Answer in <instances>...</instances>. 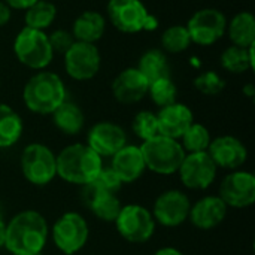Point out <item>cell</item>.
<instances>
[{
  "instance_id": "cell-1",
  "label": "cell",
  "mask_w": 255,
  "mask_h": 255,
  "mask_svg": "<svg viewBox=\"0 0 255 255\" xmlns=\"http://www.w3.org/2000/svg\"><path fill=\"white\" fill-rule=\"evenodd\" d=\"M48 223L36 211H22L6 223L4 248L13 255L40 254L48 242Z\"/></svg>"
},
{
  "instance_id": "cell-2",
  "label": "cell",
  "mask_w": 255,
  "mask_h": 255,
  "mask_svg": "<svg viewBox=\"0 0 255 255\" xmlns=\"http://www.w3.org/2000/svg\"><path fill=\"white\" fill-rule=\"evenodd\" d=\"M22 100L30 112L51 115L66 100L64 82L54 72L39 70L25 82Z\"/></svg>"
},
{
  "instance_id": "cell-3",
  "label": "cell",
  "mask_w": 255,
  "mask_h": 255,
  "mask_svg": "<svg viewBox=\"0 0 255 255\" xmlns=\"http://www.w3.org/2000/svg\"><path fill=\"white\" fill-rule=\"evenodd\" d=\"M102 167V157L84 143H72L57 155V176L69 184L84 187L96 179Z\"/></svg>"
},
{
  "instance_id": "cell-4",
  "label": "cell",
  "mask_w": 255,
  "mask_h": 255,
  "mask_svg": "<svg viewBox=\"0 0 255 255\" xmlns=\"http://www.w3.org/2000/svg\"><path fill=\"white\" fill-rule=\"evenodd\" d=\"M140 151L146 169L157 175L178 173V169L187 154L179 140L161 134L145 140L140 145Z\"/></svg>"
},
{
  "instance_id": "cell-5",
  "label": "cell",
  "mask_w": 255,
  "mask_h": 255,
  "mask_svg": "<svg viewBox=\"0 0 255 255\" xmlns=\"http://www.w3.org/2000/svg\"><path fill=\"white\" fill-rule=\"evenodd\" d=\"M13 52L18 61L31 70H45L54 58L48 34L30 27H24L16 34Z\"/></svg>"
},
{
  "instance_id": "cell-6",
  "label": "cell",
  "mask_w": 255,
  "mask_h": 255,
  "mask_svg": "<svg viewBox=\"0 0 255 255\" xmlns=\"http://www.w3.org/2000/svg\"><path fill=\"white\" fill-rule=\"evenodd\" d=\"M21 172L30 184L43 187L57 176V155L43 143H30L21 152Z\"/></svg>"
},
{
  "instance_id": "cell-7",
  "label": "cell",
  "mask_w": 255,
  "mask_h": 255,
  "mask_svg": "<svg viewBox=\"0 0 255 255\" xmlns=\"http://www.w3.org/2000/svg\"><path fill=\"white\" fill-rule=\"evenodd\" d=\"M114 223L120 236L131 244H145L155 232V220L142 205L123 206Z\"/></svg>"
},
{
  "instance_id": "cell-8",
  "label": "cell",
  "mask_w": 255,
  "mask_h": 255,
  "mask_svg": "<svg viewBox=\"0 0 255 255\" xmlns=\"http://www.w3.org/2000/svg\"><path fill=\"white\" fill-rule=\"evenodd\" d=\"M90 238L87 220L78 212L63 214L52 226V241L55 247L66 255L79 253Z\"/></svg>"
},
{
  "instance_id": "cell-9",
  "label": "cell",
  "mask_w": 255,
  "mask_h": 255,
  "mask_svg": "<svg viewBox=\"0 0 255 255\" xmlns=\"http://www.w3.org/2000/svg\"><path fill=\"white\" fill-rule=\"evenodd\" d=\"M226 15L214 7H205L193 13L187 22V30L190 33L191 42L200 46H209L218 42L227 30Z\"/></svg>"
},
{
  "instance_id": "cell-10",
  "label": "cell",
  "mask_w": 255,
  "mask_h": 255,
  "mask_svg": "<svg viewBox=\"0 0 255 255\" xmlns=\"http://www.w3.org/2000/svg\"><path fill=\"white\" fill-rule=\"evenodd\" d=\"M100 51L94 43L78 42L64 52V67L67 75L75 81L93 79L100 70Z\"/></svg>"
},
{
  "instance_id": "cell-11",
  "label": "cell",
  "mask_w": 255,
  "mask_h": 255,
  "mask_svg": "<svg viewBox=\"0 0 255 255\" xmlns=\"http://www.w3.org/2000/svg\"><path fill=\"white\" fill-rule=\"evenodd\" d=\"M218 167L209 157L208 151L205 152H190L185 154L178 173L182 184L190 190H206L212 185L217 178Z\"/></svg>"
},
{
  "instance_id": "cell-12",
  "label": "cell",
  "mask_w": 255,
  "mask_h": 255,
  "mask_svg": "<svg viewBox=\"0 0 255 255\" xmlns=\"http://www.w3.org/2000/svg\"><path fill=\"white\" fill-rule=\"evenodd\" d=\"M108 16L114 27L123 33H139L145 30L149 12L140 0H109Z\"/></svg>"
},
{
  "instance_id": "cell-13",
  "label": "cell",
  "mask_w": 255,
  "mask_h": 255,
  "mask_svg": "<svg viewBox=\"0 0 255 255\" xmlns=\"http://www.w3.org/2000/svg\"><path fill=\"white\" fill-rule=\"evenodd\" d=\"M218 197L227 208H250L255 202V176L251 172L244 170L229 173L220 184Z\"/></svg>"
},
{
  "instance_id": "cell-14",
  "label": "cell",
  "mask_w": 255,
  "mask_h": 255,
  "mask_svg": "<svg viewBox=\"0 0 255 255\" xmlns=\"http://www.w3.org/2000/svg\"><path fill=\"white\" fill-rule=\"evenodd\" d=\"M190 208L191 203L185 193L167 190L155 199L151 214L155 223H160L164 227H178L188 220Z\"/></svg>"
},
{
  "instance_id": "cell-15",
  "label": "cell",
  "mask_w": 255,
  "mask_h": 255,
  "mask_svg": "<svg viewBox=\"0 0 255 255\" xmlns=\"http://www.w3.org/2000/svg\"><path fill=\"white\" fill-rule=\"evenodd\" d=\"M87 145L99 157H112L127 145V134L121 126L111 121H100L90 128Z\"/></svg>"
},
{
  "instance_id": "cell-16",
  "label": "cell",
  "mask_w": 255,
  "mask_h": 255,
  "mask_svg": "<svg viewBox=\"0 0 255 255\" xmlns=\"http://www.w3.org/2000/svg\"><path fill=\"white\" fill-rule=\"evenodd\" d=\"M208 154L217 167L229 170H238L248 158V149L244 142L229 134L211 140Z\"/></svg>"
},
{
  "instance_id": "cell-17",
  "label": "cell",
  "mask_w": 255,
  "mask_h": 255,
  "mask_svg": "<svg viewBox=\"0 0 255 255\" xmlns=\"http://www.w3.org/2000/svg\"><path fill=\"white\" fill-rule=\"evenodd\" d=\"M148 81L137 67H127L120 72L112 82V94L123 105L140 102L148 94Z\"/></svg>"
},
{
  "instance_id": "cell-18",
  "label": "cell",
  "mask_w": 255,
  "mask_h": 255,
  "mask_svg": "<svg viewBox=\"0 0 255 255\" xmlns=\"http://www.w3.org/2000/svg\"><path fill=\"white\" fill-rule=\"evenodd\" d=\"M158 121V134L179 140L187 128L194 123L191 109L184 103H172L169 106L160 108L157 114Z\"/></svg>"
},
{
  "instance_id": "cell-19",
  "label": "cell",
  "mask_w": 255,
  "mask_h": 255,
  "mask_svg": "<svg viewBox=\"0 0 255 255\" xmlns=\"http://www.w3.org/2000/svg\"><path fill=\"white\" fill-rule=\"evenodd\" d=\"M82 202L99 220L105 223H114L123 208L120 199L114 193L103 191L93 182L82 187Z\"/></svg>"
},
{
  "instance_id": "cell-20",
  "label": "cell",
  "mask_w": 255,
  "mask_h": 255,
  "mask_svg": "<svg viewBox=\"0 0 255 255\" xmlns=\"http://www.w3.org/2000/svg\"><path fill=\"white\" fill-rule=\"evenodd\" d=\"M227 209V205L218 196H206L191 205L188 220L200 230H211L224 221Z\"/></svg>"
},
{
  "instance_id": "cell-21",
  "label": "cell",
  "mask_w": 255,
  "mask_h": 255,
  "mask_svg": "<svg viewBox=\"0 0 255 255\" xmlns=\"http://www.w3.org/2000/svg\"><path fill=\"white\" fill-rule=\"evenodd\" d=\"M111 167L123 184H131L137 181L146 169L140 146L124 145L112 155Z\"/></svg>"
},
{
  "instance_id": "cell-22",
  "label": "cell",
  "mask_w": 255,
  "mask_h": 255,
  "mask_svg": "<svg viewBox=\"0 0 255 255\" xmlns=\"http://www.w3.org/2000/svg\"><path fill=\"white\" fill-rule=\"evenodd\" d=\"M106 30V21L102 13L96 10H85L82 12L73 22L72 34L75 40L94 43L100 40Z\"/></svg>"
},
{
  "instance_id": "cell-23",
  "label": "cell",
  "mask_w": 255,
  "mask_h": 255,
  "mask_svg": "<svg viewBox=\"0 0 255 255\" xmlns=\"http://www.w3.org/2000/svg\"><path fill=\"white\" fill-rule=\"evenodd\" d=\"M230 40L236 46L250 48L255 45V16L248 12L242 10L236 13L230 22H227V30Z\"/></svg>"
},
{
  "instance_id": "cell-24",
  "label": "cell",
  "mask_w": 255,
  "mask_h": 255,
  "mask_svg": "<svg viewBox=\"0 0 255 255\" xmlns=\"http://www.w3.org/2000/svg\"><path fill=\"white\" fill-rule=\"evenodd\" d=\"M52 121L54 126L64 134H78L85 124V117L82 109L72 103L64 100L52 114Z\"/></svg>"
},
{
  "instance_id": "cell-25",
  "label": "cell",
  "mask_w": 255,
  "mask_h": 255,
  "mask_svg": "<svg viewBox=\"0 0 255 255\" xmlns=\"http://www.w3.org/2000/svg\"><path fill=\"white\" fill-rule=\"evenodd\" d=\"M137 70L143 75L148 84L158 79L170 78V63L167 60V55L161 49L146 51L139 60Z\"/></svg>"
},
{
  "instance_id": "cell-26",
  "label": "cell",
  "mask_w": 255,
  "mask_h": 255,
  "mask_svg": "<svg viewBox=\"0 0 255 255\" xmlns=\"http://www.w3.org/2000/svg\"><path fill=\"white\" fill-rule=\"evenodd\" d=\"M254 46L242 48V46L232 45L226 48L220 57V63L223 69L235 75H241L245 73L247 70L254 69Z\"/></svg>"
},
{
  "instance_id": "cell-27",
  "label": "cell",
  "mask_w": 255,
  "mask_h": 255,
  "mask_svg": "<svg viewBox=\"0 0 255 255\" xmlns=\"http://www.w3.org/2000/svg\"><path fill=\"white\" fill-rule=\"evenodd\" d=\"M21 117L4 103H0V148H9L15 145L22 134Z\"/></svg>"
},
{
  "instance_id": "cell-28",
  "label": "cell",
  "mask_w": 255,
  "mask_h": 255,
  "mask_svg": "<svg viewBox=\"0 0 255 255\" xmlns=\"http://www.w3.org/2000/svg\"><path fill=\"white\" fill-rule=\"evenodd\" d=\"M55 16H57V7L52 1L37 0L30 7L25 9L24 21H25V27L43 31L54 22Z\"/></svg>"
},
{
  "instance_id": "cell-29",
  "label": "cell",
  "mask_w": 255,
  "mask_h": 255,
  "mask_svg": "<svg viewBox=\"0 0 255 255\" xmlns=\"http://www.w3.org/2000/svg\"><path fill=\"white\" fill-rule=\"evenodd\" d=\"M211 133L209 130L200 124V123H193L187 131L181 137V145L185 152H205L209 148L211 143Z\"/></svg>"
},
{
  "instance_id": "cell-30",
  "label": "cell",
  "mask_w": 255,
  "mask_h": 255,
  "mask_svg": "<svg viewBox=\"0 0 255 255\" xmlns=\"http://www.w3.org/2000/svg\"><path fill=\"white\" fill-rule=\"evenodd\" d=\"M191 37L185 25L176 24L172 27H167L161 34V46L164 51L170 54H179L188 49L191 45Z\"/></svg>"
},
{
  "instance_id": "cell-31",
  "label": "cell",
  "mask_w": 255,
  "mask_h": 255,
  "mask_svg": "<svg viewBox=\"0 0 255 255\" xmlns=\"http://www.w3.org/2000/svg\"><path fill=\"white\" fill-rule=\"evenodd\" d=\"M148 94L158 108H164L176 102L178 88L175 82L172 81V78H166V79H158L155 82H151L148 87Z\"/></svg>"
},
{
  "instance_id": "cell-32",
  "label": "cell",
  "mask_w": 255,
  "mask_h": 255,
  "mask_svg": "<svg viewBox=\"0 0 255 255\" xmlns=\"http://www.w3.org/2000/svg\"><path fill=\"white\" fill-rule=\"evenodd\" d=\"M131 128L134 131V134L145 140L152 139L154 136L158 134V121H157V114L151 112V111H140L139 114H136V117L133 118L131 123Z\"/></svg>"
},
{
  "instance_id": "cell-33",
  "label": "cell",
  "mask_w": 255,
  "mask_h": 255,
  "mask_svg": "<svg viewBox=\"0 0 255 255\" xmlns=\"http://www.w3.org/2000/svg\"><path fill=\"white\" fill-rule=\"evenodd\" d=\"M194 87L205 96H217L226 88V81L214 70H208L194 78Z\"/></svg>"
},
{
  "instance_id": "cell-34",
  "label": "cell",
  "mask_w": 255,
  "mask_h": 255,
  "mask_svg": "<svg viewBox=\"0 0 255 255\" xmlns=\"http://www.w3.org/2000/svg\"><path fill=\"white\" fill-rule=\"evenodd\" d=\"M93 184H96L103 191L114 193V194H117L120 191L121 185H123V182L120 181V178L117 176V173L112 170V167H102L100 172H99V175L93 181Z\"/></svg>"
},
{
  "instance_id": "cell-35",
  "label": "cell",
  "mask_w": 255,
  "mask_h": 255,
  "mask_svg": "<svg viewBox=\"0 0 255 255\" xmlns=\"http://www.w3.org/2000/svg\"><path fill=\"white\" fill-rule=\"evenodd\" d=\"M48 39H49V45H51L52 51L60 52V54H64L75 43V37H73L72 31L63 30V28L54 30L51 34H48Z\"/></svg>"
},
{
  "instance_id": "cell-36",
  "label": "cell",
  "mask_w": 255,
  "mask_h": 255,
  "mask_svg": "<svg viewBox=\"0 0 255 255\" xmlns=\"http://www.w3.org/2000/svg\"><path fill=\"white\" fill-rule=\"evenodd\" d=\"M10 9H19V10H25L27 7H30L34 1L37 0H3Z\"/></svg>"
},
{
  "instance_id": "cell-37",
  "label": "cell",
  "mask_w": 255,
  "mask_h": 255,
  "mask_svg": "<svg viewBox=\"0 0 255 255\" xmlns=\"http://www.w3.org/2000/svg\"><path fill=\"white\" fill-rule=\"evenodd\" d=\"M10 16H12L10 7L4 1H0V27L6 25L10 21Z\"/></svg>"
},
{
  "instance_id": "cell-38",
  "label": "cell",
  "mask_w": 255,
  "mask_h": 255,
  "mask_svg": "<svg viewBox=\"0 0 255 255\" xmlns=\"http://www.w3.org/2000/svg\"><path fill=\"white\" fill-rule=\"evenodd\" d=\"M154 255H184L179 250L176 248H172V247H164V248H160L158 251H155Z\"/></svg>"
},
{
  "instance_id": "cell-39",
  "label": "cell",
  "mask_w": 255,
  "mask_h": 255,
  "mask_svg": "<svg viewBox=\"0 0 255 255\" xmlns=\"http://www.w3.org/2000/svg\"><path fill=\"white\" fill-rule=\"evenodd\" d=\"M4 238H6V224L0 217V248L4 247Z\"/></svg>"
},
{
  "instance_id": "cell-40",
  "label": "cell",
  "mask_w": 255,
  "mask_h": 255,
  "mask_svg": "<svg viewBox=\"0 0 255 255\" xmlns=\"http://www.w3.org/2000/svg\"><path fill=\"white\" fill-rule=\"evenodd\" d=\"M244 94H245L247 97L253 99V97H254V94H255L254 84H248V85H245V87H244Z\"/></svg>"
},
{
  "instance_id": "cell-41",
  "label": "cell",
  "mask_w": 255,
  "mask_h": 255,
  "mask_svg": "<svg viewBox=\"0 0 255 255\" xmlns=\"http://www.w3.org/2000/svg\"><path fill=\"white\" fill-rule=\"evenodd\" d=\"M36 255H40V254H36Z\"/></svg>"
}]
</instances>
